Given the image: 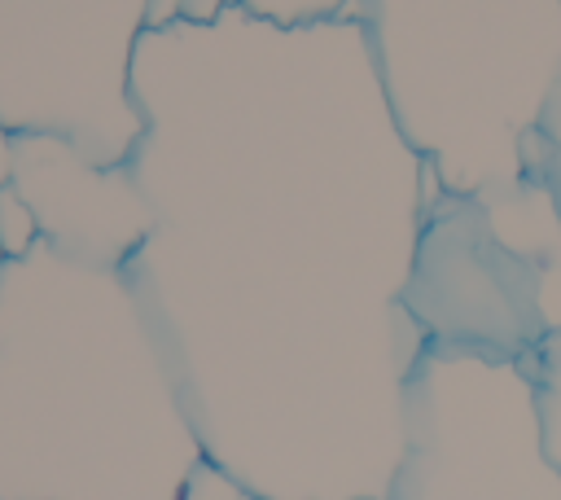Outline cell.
<instances>
[{
	"mask_svg": "<svg viewBox=\"0 0 561 500\" xmlns=\"http://www.w3.org/2000/svg\"><path fill=\"white\" fill-rule=\"evenodd\" d=\"M31 237H35V224H31V215L18 206V197L0 193V246H4V254H18V250H26V246H31Z\"/></svg>",
	"mask_w": 561,
	"mask_h": 500,
	"instance_id": "cell-1",
	"label": "cell"
},
{
	"mask_svg": "<svg viewBox=\"0 0 561 500\" xmlns=\"http://www.w3.org/2000/svg\"><path fill=\"white\" fill-rule=\"evenodd\" d=\"M184 500H250V496L237 482H228L224 474H215L210 465H197L184 487Z\"/></svg>",
	"mask_w": 561,
	"mask_h": 500,
	"instance_id": "cell-2",
	"label": "cell"
},
{
	"mask_svg": "<svg viewBox=\"0 0 561 500\" xmlns=\"http://www.w3.org/2000/svg\"><path fill=\"white\" fill-rule=\"evenodd\" d=\"M0 254H4V246H0Z\"/></svg>",
	"mask_w": 561,
	"mask_h": 500,
	"instance_id": "cell-3",
	"label": "cell"
}]
</instances>
